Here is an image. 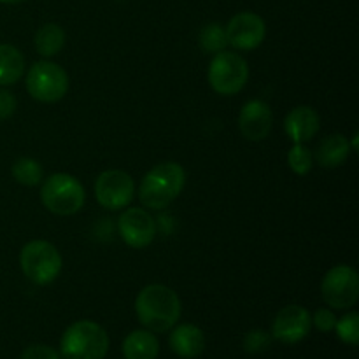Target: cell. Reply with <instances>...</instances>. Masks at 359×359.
Instances as JSON below:
<instances>
[{"label": "cell", "instance_id": "cell-25", "mask_svg": "<svg viewBox=\"0 0 359 359\" xmlns=\"http://www.w3.org/2000/svg\"><path fill=\"white\" fill-rule=\"evenodd\" d=\"M20 359H60V353L44 344H35L21 353Z\"/></svg>", "mask_w": 359, "mask_h": 359}, {"label": "cell", "instance_id": "cell-5", "mask_svg": "<svg viewBox=\"0 0 359 359\" xmlns=\"http://www.w3.org/2000/svg\"><path fill=\"white\" fill-rule=\"evenodd\" d=\"M20 266L25 277L39 286L56 280L63 266L62 255L48 241H32L20 252Z\"/></svg>", "mask_w": 359, "mask_h": 359}, {"label": "cell", "instance_id": "cell-11", "mask_svg": "<svg viewBox=\"0 0 359 359\" xmlns=\"http://www.w3.org/2000/svg\"><path fill=\"white\" fill-rule=\"evenodd\" d=\"M118 228L125 244L133 249L147 248L153 244L156 237V223L153 216L146 209H139V207H130L123 210L118 219Z\"/></svg>", "mask_w": 359, "mask_h": 359}, {"label": "cell", "instance_id": "cell-10", "mask_svg": "<svg viewBox=\"0 0 359 359\" xmlns=\"http://www.w3.org/2000/svg\"><path fill=\"white\" fill-rule=\"evenodd\" d=\"M224 30H226L228 44L241 51H251L265 41L266 25L259 14L244 11V13L235 14L228 21Z\"/></svg>", "mask_w": 359, "mask_h": 359}, {"label": "cell", "instance_id": "cell-2", "mask_svg": "<svg viewBox=\"0 0 359 359\" xmlns=\"http://www.w3.org/2000/svg\"><path fill=\"white\" fill-rule=\"evenodd\" d=\"M186 184V172L175 161H165L151 168L139 186V200L151 210H161L170 205Z\"/></svg>", "mask_w": 359, "mask_h": 359}, {"label": "cell", "instance_id": "cell-12", "mask_svg": "<svg viewBox=\"0 0 359 359\" xmlns=\"http://www.w3.org/2000/svg\"><path fill=\"white\" fill-rule=\"evenodd\" d=\"M312 316L300 305L280 309L272 325V337L283 344H298L311 333Z\"/></svg>", "mask_w": 359, "mask_h": 359}, {"label": "cell", "instance_id": "cell-15", "mask_svg": "<svg viewBox=\"0 0 359 359\" xmlns=\"http://www.w3.org/2000/svg\"><path fill=\"white\" fill-rule=\"evenodd\" d=\"M170 349L184 359H195L205 349V335L195 325H179L172 330Z\"/></svg>", "mask_w": 359, "mask_h": 359}, {"label": "cell", "instance_id": "cell-16", "mask_svg": "<svg viewBox=\"0 0 359 359\" xmlns=\"http://www.w3.org/2000/svg\"><path fill=\"white\" fill-rule=\"evenodd\" d=\"M351 153L353 149H351V142L347 140V137L333 133L321 140L314 153V160L325 168H337L349 160Z\"/></svg>", "mask_w": 359, "mask_h": 359}, {"label": "cell", "instance_id": "cell-18", "mask_svg": "<svg viewBox=\"0 0 359 359\" xmlns=\"http://www.w3.org/2000/svg\"><path fill=\"white\" fill-rule=\"evenodd\" d=\"M25 56L11 44H0V86L16 84L23 77Z\"/></svg>", "mask_w": 359, "mask_h": 359}, {"label": "cell", "instance_id": "cell-1", "mask_svg": "<svg viewBox=\"0 0 359 359\" xmlns=\"http://www.w3.org/2000/svg\"><path fill=\"white\" fill-rule=\"evenodd\" d=\"M182 305L177 293L163 284H149L137 294L135 312L140 325L153 333L174 328L181 318Z\"/></svg>", "mask_w": 359, "mask_h": 359}, {"label": "cell", "instance_id": "cell-19", "mask_svg": "<svg viewBox=\"0 0 359 359\" xmlns=\"http://www.w3.org/2000/svg\"><path fill=\"white\" fill-rule=\"evenodd\" d=\"M65 30L60 25L46 23L35 34L34 44L39 55L44 56V58H51L62 51L63 46H65Z\"/></svg>", "mask_w": 359, "mask_h": 359}, {"label": "cell", "instance_id": "cell-7", "mask_svg": "<svg viewBox=\"0 0 359 359\" xmlns=\"http://www.w3.org/2000/svg\"><path fill=\"white\" fill-rule=\"evenodd\" d=\"M209 84L216 93L231 97L244 90L249 79V65L241 55L231 51H221L209 65Z\"/></svg>", "mask_w": 359, "mask_h": 359}, {"label": "cell", "instance_id": "cell-24", "mask_svg": "<svg viewBox=\"0 0 359 359\" xmlns=\"http://www.w3.org/2000/svg\"><path fill=\"white\" fill-rule=\"evenodd\" d=\"M272 344V335L263 330H252L244 337V351L249 354L265 353Z\"/></svg>", "mask_w": 359, "mask_h": 359}, {"label": "cell", "instance_id": "cell-27", "mask_svg": "<svg viewBox=\"0 0 359 359\" xmlns=\"http://www.w3.org/2000/svg\"><path fill=\"white\" fill-rule=\"evenodd\" d=\"M18 102L11 91L0 90V119H9L16 112Z\"/></svg>", "mask_w": 359, "mask_h": 359}, {"label": "cell", "instance_id": "cell-9", "mask_svg": "<svg viewBox=\"0 0 359 359\" xmlns=\"http://www.w3.org/2000/svg\"><path fill=\"white\" fill-rule=\"evenodd\" d=\"M95 196L104 209L121 210L135 196V182L123 170H105L95 181Z\"/></svg>", "mask_w": 359, "mask_h": 359}, {"label": "cell", "instance_id": "cell-3", "mask_svg": "<svg viewBox=\"0 0 359 359\" xmlns=\"http://www.w3.org/2000/svg\"><path fill=\"white\" fill-rule=\"evenodd\" d=\"M107 351V332L88 319L70 325L60 340V354L65 359H104Z\"/></svg>", "mask_w": 359, "mask_h": 359}, {"label": "cell", "instance_id": "cell-28", "mask_svg": "<svg viewBox=\"0 0 359 359\" xmlns=\"http://www.w3.org/2000/svg\"><path fill=\"white\" fill-rule=\"evenodd\" d=\"M2 4H21L25 2V0H0Z\"/></svg>", "mask_w": 359, "mask_h": 359}, {"label": "cell", "instance_id": "cell-22", "mask_svg": "<svg viewBox=\"0 0 359 359\" xmlns=\"http://www.w3.org/2000/svg\"><path fill=\"white\" fill-rule=\"evenodd\" d=\"M287 165L297 175H307L314 167V153L304 144H294L287 153Z\"/></svg>", "mask_w": 359, "mask_h": 359}, {"label": "cell", "instance_id": "cell-23", "mask_svg": "<svg viewBox=\"0 0 359 359\" xmlns=\"http://www.w3.org/2000/svg\"><path fill=\"white\" fill-rule=\"evenodd\" d=\"M337 335L342 342L349 346H358L359 344V314L358 312H349L344 318H340L335 325Z\"/></svg>", "mask_w": 359, "mask_h": 359}, {"label": "cell", "instance_id": "cell-26", "mask_svg": "<svg viewBox=\"0 0 359 359\" xmlns=\"http://www.w3.org/2000/svg\"><path fill=\"white\" fill-rule=\"evenodd\" d=\"M312 325H314L319 332L328 333V332H332V330H335L337 318H335V314L330 311V309H318L314 314V318H312Z\"/></svg>", "mask_w": 359, "mask_h": 359}, {"label": "cell", "instance_id": "cell-4", "mask_svg": "<svg viewBox=\"0 0 359 359\" xmlns=\"http://www.w3.org/2000/svg\"><path fill=\"white\" fill-rule=\"evenodd\" d=\"M41 200L49 212L56 216H72L83 209L86 193L74 175L58 172L44 181L41 188Z\"/></svg>", "mask_w": 359, "mask_h": 359}, {"label": "cell", "instance_id": "cell-13", "mask_svg": "<svg viewBox=\"0 0 359 359\" xmlns=\"http://www.w3.org/2000/svg\"><path fill=\"white\" fill-rule=\"evenodd\" d=\"M273 112L270 105L263 100H251L244 104L238 116V128L248 140L259 142L265 140L272 132Z\"/></svg>", "mask_w": 359, "mask_h": 359}, {"label": "cell", "instance_id": "cell-21", "mask_svg": "<svg viewBox=\"0 0 359 359\" xmlns=\"http://www.w3.org/2000/svg\"><path fill=\"white\" fill-rule=\"evenodd\" d=\"M200 48L207 53H217L224 51L228 46V39H226V30L221 27L219 23H209L200 30Z\"/></svg>", "mask_w": 359, "mask_h": 359}, {"label": "cell", "instance_id": "cell-8", "mask_svg": "<svg viewBox=\"0 0 359 359\" xmlns=\"http://www.w3.org/2000/svg\"><path fill=\"white\" fill-rule=\"evenodd\" d=\"M323 300L333 309H351L358 304L359 277L349 265L333 266L325 273L321 283Z\"/></svg>", "mask_w": 359, "mask_h": 359}, {"label": "cell", "instance_id": "cell-20", "mask_svg": "<svg viewBox=\"0 0 359 359\" xmlns=\"http://www.w3.org/2000/svg\"><path fill=\"white\" fill-rule=\"evenodd\" d=\"M11 172H13V177L16 179V182L28 186V188L41 184L42 179H44V170H42L41 163L34 158H18L13 163Z\"/></svg>", "mask_w": 359, "mask_h": 359}, {"label": "cell", "instance_id": "cell-6", "mask_svg": "<svg viewBox=\"0 0 359 359\" xmlns=\"http://www.w3.org/2000/svg\"><path fill=\"white\" fill-rule=\"evenodd\" d=\"M27 90L35 100L55 104L69 91V74L55 62H35L27 74Z\"/></svg>", "mask_w": 359, "mask_h": 359}, {"label": "cell", "instance_id": "cell-14", "mask_svg": "<svg viewBox=\"0 0 359 359\" xmlns=\"http://www.w3.org/2000/svg\"><path fill=\"white\" fill-rule=\"evenodd\" d=\"M321 126V118L311 105H298L284 118V132L293 144H305L314 139Z\"/></svg>", "mask_w": 359, "mask_h": 359}, {"label": "cell", "instance_id": "cell-17", "mask_svg": "<svg viewBox=\"0 0 359 359\" xmlns=\"http://www.w3.org/2000/svg\"><path fill=\"white\" fill-rule=\"evenodd\" d=\"M160 342L149 330H135L123 342L125 359H156Z\"/></svg>", "mask_w": 359, "mask_h": 359}]
</instances>
